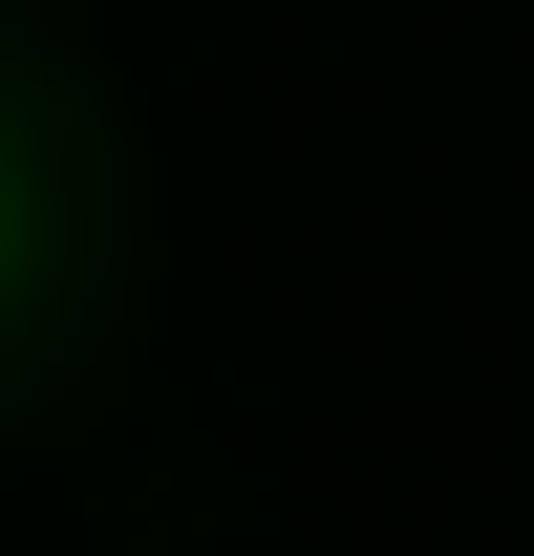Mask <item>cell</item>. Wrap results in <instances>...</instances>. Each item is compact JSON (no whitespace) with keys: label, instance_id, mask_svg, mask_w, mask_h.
Segmentation results:
<instances>
[{"label":"cell","instance_id":"obj_1","mask_svg":"<svg viewBox=\"0 0 534 556\" xmlns=\"http://www.w3.org/2000/svg\"><path fill=\"white\" fill-rule=\"evenodd\" d=\"M22 278H43V150L0 129V321H22Z\"/></svg>","mask_w":534,"mask_h":556}]
</instances>
